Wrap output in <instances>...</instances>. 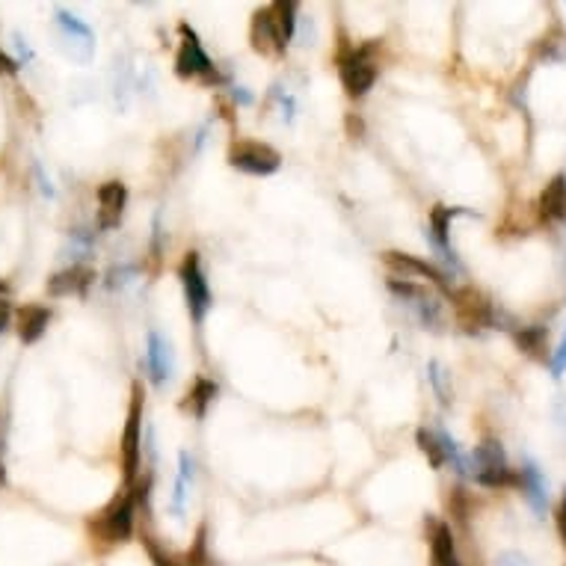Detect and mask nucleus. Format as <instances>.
<instances>
[{
	"mask_svg": "<svg viewBox=\"0 0 566 566\" xmlns=\"http://www.w3.org/2000/svg\"><path fill=\"white\" fill-rule=\"evenodd\" d=\"M175 72L181 77H199V81H217V69H213L211 56L202 48V42L187 25H181V48L175 56Z\"/></svg>",
	"mask_w": 566,
	"mask_h": 566,
	"instance_id": "obj_1",
	"label": "nucleus"
},
{
	"mask_svg": "<svg viewBox=\"0 0 566 566\" xmlns=\"http://www.w3.org/2000/svg\"><path fill=\"white\" fill-rule=\"evenodd\" d=\"M389 288H392V293H398L401 303L415 314L418 323H422L424 330H427V326H430V330H436V326L442 323V309H439V303H436L433 293H427V288L415 285V282H410V279H403V282L392 279Z\"/></svg>",
	"mask_w": 566,
	"mask_h": 566,
	"instance_id": "obj_2",
	"label": "nucleus"
},
{
	"mask_svg": "<svg viewBox=\"0 0 566 566\" xmlns=\"http://www.w3.org/2000/svg\"><path fill=\"white\" fill-rule=\"evenodd\" d=\"M472 474L474 481L483 483V486H504L513 481L511 474V466H507V457H504V448L498 442H481L478 448L472 451Z\"/></svg>",
	"mask_w": 566,
	"mask_h": 566,
	"instance_id": "obj_3",
	"label": "nucleus"
},
{
	"mask_svg": "<svg viewBox=\"0 0 566 566\" xmlns=\"http://www.w3.org/2000/svg\"><path fill=\"white\" fill-rule=\"evenodd\" d=\"M178 276H181V285H184L187 309H190V314H194V321L202 323L205 321L208 309H211V291H208V282H205V273H202V264H199L196 253L184 255Z\"/></svg>",
	"mask_w": 566,
	"mask_h": 566,
	"instance_id": "obj_4",
	"label": "nucleus"
},
{
	"mask_svg": "<svg viewBox=\"0 0 566 566\" xmlns=\"http://www.w3.org/2000/svg\"><path fill=\"white\" fill-rule=\"evenodd\" d=\"M140 427H143V394H140V386H137V389H134L128 424H124V433H122V469H124V481H128V483L137 478L140 457H143Z\"/></svg>",
	"mask_w": 566,
	"mask_h": 566,
	"instance_id": "obj_5",
	"label": "nucleus"
},
{
	"mask_svg": "<svg viewBox=\"0 0 566 566\" xmlns=\"http://www.w3.org/2000/svg\"><path fill=\"white\" fill-rule=\"evenodd\" d=\"M338 72H342V84L347 89V95L353 98H362L373 86V81H377V65H373L368 48L344 54L342 63H338Z\"/></svg>",
	"mask_w": 566,
	"mask_h": 566,
	"instance_id": "obj_6",
	"label": "nucleus"
},
{
	"mask_svg": "<svg viewBox=\"0 0 566 566\" xmlns=\"http://www.w3.org/2000/svg\"><path fill=\"white\" fill-rule=\"evenodd\" d=\"M229 164L249 175H270L279 169L282 157L267 143H234L229 152Z\"/></svg>",
	"mask_w": 566,
	"mask_h": 566,
	"instance_id": "obj_7",
	"label": "nucleus"
},
{
	"mask_svg": "<svg viewBox=\"0 0 566 566\" xmlns=\"http://www.w3.org/2000/svg\"><path fill=\"white\" fill-rule=\"evenodd\" d=\"M93 528H95V534L104 537L107 542L128 540L131 528H134V495L122 492V495L113 498V504L98 516V522Z\"/></svg>",
	"mask_w": 566,
	"mask_h": 566,
	"instance_id": "obj_8",
	"label": "nucleus"
},
{
	"mask_svg": "<svg viewBox=\"0 0 566 566\" xmlns=\"http://www.w3.org/2000/svg\"><path fill=\"white\" fill-rule=\"evenodd\" d=\"M253 48L258 54H264V56H276V54L285 51V39H282L273 6L258 9L255 13V18H253Z\"/></svg>",
	"mask_w": 566,
	"mask_h": 566,
	"instance_id": "obj_9",
	"label": "nucleus"
},
{
	"mask_svg": "<svg viewBox=\"0 0 566 566\" xmlns=\"http://www.w3.org/2000/svg\"><path fill=\"white\" fill-rule=\"evenodd\" d=\"M124 202H128V190L122 181H107L98 187V229H116L124 213Z\"/></svg>",
	"mask_w": 566,
	"mask_h": 566,
	"instance_id": "obj_10",
	"label": "nucleus"
},
{
	"mask_svg": "<svg viewBox=\"0 0 566 566\" xmlns=\"http://www.w3.org/2000/svg\"><path fill=\"white\" fill-rule=\"evenodd\" d=\"M145 365H149V373L157 386H164V382L173 377V347L161 335V333H149V344H145Z\"/></svg>",
	"mask_w": 566,
	"mask_h": 566,
	"instance_id": "obj_11",
	"label": "nucleus"
},
{
	"mask_svg": "<svg viewBox=\"0 0 566 566\" xmlns=\"http://www.w3.org/2000/svg\"><path fill=\"white\" fill-rule=\"evenodd\" d=\"M95 279V270H89L84 264H74L69 270H60L56 276L48 279V291L54 297H69V293H84Z\"/></svg>",
	"mask_w": 566,
	"mask_h": 566,
	"instance_id": "obj_12",
	"label": "nucleus"
},
{
	"mask_svg": "<svg viewBox=\"0 0 566 566\" xmlns=\"http://www.w3.org/2000/svg\"><path fill=\"white\" fill-rule=\"evenodd\" d=\"M382 262H386L394 273H403V279H410V273H418V276H424L430 282H436V285H445L442 270H436L433 264L422 262V258H412L406 253H386V255H382Z\"/></svg>",
	"mask_w": 566,
	"mask_h": 566,
	"instance_id": "obj_13",
	"label": "nucleus"
},
{
	"mask_svg": "<svg viewBox=\"0 0 566 566\" xmlns=\"http://www.w3.org/2000/svg\"><path fill=\"white\" fill-rule=\"evenodd\" d=\"M48 321H51L48 309H42V305H25V309L18 312V338L25 344H36L45 335V330H48Z\"/></svg>",
	"mask_w": 566,
	"mask_h": 566,
	"instance_id": "obj_14",
	"label": "nucleus"
},
{
	"mask_svg": "<svg viewBox=\"0 0 566 566\" xmlns=\"http://www.w3.org/2000/svg\"><path fill=\"white\" fill-rule=\"evenodd\" d=\"M190 486H194V457H190L187 451H181L178 454V478L173 486V498H169V511H173L175 516H184Z\"/></svg>",
	"mask_w": 566,
	"mask_h": 566,
	"instance_id": "obj_15",
	"label": "nucleus"
},
{
	"mask_svg": "<svg viewBox=\"0 0 566 566\" xmlns=\"http://www.w3.org/2000/svg\"><path fill=\"white\" fill-rule=\"evenodd\" d=\"M460 213L457 208H445V205H436L433 213H430V237H433V243L442 249V255L448 258L451 264H457L454 258V249H451V241H448V229H451V217Z\"/></svg>",
	"mask_w": 566,
	"mask_h": 566,
	"instance_id": "obj_16",
	"label": "nucleus"
},
{
	"mask_svg": "<svg viewBox=\"0 0 566 566\" xmlns=\"http://www.w3.org/2000/svg\"><path fill=\"white\" fill-rule=\"evenodd\" d=\"M430 551H433V566H460L454 537H451L448 525H433V537H430Z\"/></svg>",
	"mask_w": 566,
	"mask_h": 566,
	"instance_id": "obj_17",
	"label": "nucleus"
},
{
	"mask_svg": "<svg viewBox=\"0 0 566 566\" xmlns=\"http://www.w3.org/2000/svg\"><path fill=\"white\" fill-rule=\"evenodd\" d=\"M56 25H60V30L65 33V39H69L72 45H81V51H84V56L89 60V56H93V30H89L84 21H77L74 15H69V13H56Z\"/></svg>",
	"mask_w": 566,
	"mask_h": 566,
	"instance_id": "obj_18",
	"label": "nucleus"
},
{
	"mask_svg": "<svg viewBox=\"0 0 566 566\" xmlns=\"http://www.w3.org/2000/svg\"><path fill=\"white\" fill-rule=\"evenodd\" d=\"M542 213L551 220H566V175L551 178V184L542 190Z\"/></svg>",
	"mask_w": 566,
	"mask_h": 566,
	"instance_id": "obj_19",
	"label": "nucleus"
},
{
	"mask_svg": "<svg viewBox=\"0 0 566 566\" xmlns=\"http://www.w3.org/2000/svg\"><path fill=\"white\" fill-rule=\"evenodd\" d=\"M519 481H522V490H525V498L531 501V507H534L537 513L546 511V483H542L534 462H525L522 478H519Z\"/></svg>",
	"mask_w": 566,
	"mask_h": 566,
	"instance_id": "obj_20",
	"label": "nucleus"
},
{
	"mask_svg": "<svg viewBox=\"0 0 566 566\" xmlns=\"http://www.w3.org/2000/svg\"><path fill=\"white\" fill-rule=\"evenodd\" d=\"M187 410H194V415H205V410H208V403L217 398V382H211V380H205V377H199L196 382H194V392L187 394Z\"/></svg>",
	"mask_w": 566,
	"mask_h": 566,
	"instance_id": "obj_21",
	"label": "nucleus"
},
{
	"mask_svg": "<svg viewBox=\"0 0 566 566\" xmlns=\"http://www.w3.org/2000/svg\"><path fill=\"white\" fill-rule=\"evenodd\" d=\"M418 448L427 454L433 469L445 466V451H442V439H439V430H418Z\"/></svg>",
	"mask_w": 566,
	"mask_h": 566,
	"instance_id": "obj_22",
	"label": "nucleus"
},
{
	"mask_svg": "<svg viewBox=\"0 0 566 566\" xmlns=\"http://www.w3.org/2000/svg\"><path fill=\"white\" fill-rule=\"evenodd\" d=\"M273 13H276V21H279L282 39H285V45H288L293 39V30H297V4L282 0V4H273Z\"/></svg>",
	"mask_w": 566,
	"mask_h": 566,
	"instance_id": "obj_23",
	"label": "nucleus"
},
{
	"mask_svg": "<svg viewBox=\"0 0 566 566\" xmlns=\"http://www.w3.org/2000/svg\"><path fill=\"white\" fill-rule=\"evenodd\" d=\"M427 377H430V382H433L439 401L451 403V389H448V380H445V368L439 365V362H430V365H427Z\"/></svg>",
	"mask_w": 566,
	"mask_h": 566,
	"instance_id": "obj_24",
	"label": "nucleus"
},
{
	"mask_svg": "<svg viewBox=\"0 0 566 566\" xmlns=\"http://www.w3.org/2000/svg\"><path fill=\"white\" fill-rule=\"evenodd\" d=\"M187 563H190V566H213L211 558H208V546H205V528L199 531L196 546L187 551Z\"/></svg>",
	"mask_w": 566,
	"mask_h": 566,
	"instance_id": "obj_25",
	"label": "nucleus"
},
{
	"mask_svg": "<svg viewBox=\"0 0 566 566\" xmlns=\"http://www.w3.org/2000/svg\"><path fill=\"white\" fill-rule=\"evenodd\" d=\"M563 371H566V333H563L561 347L554 350V356H551V373H554V377H561Z\"/></svg>",
	"mask_w": 566,
	"mask_h": 566,
	"instance_id": "obj_26",
	"label": "nucleus"
},
{
	"mask_svg": "<svg viewBox=\"0 0 566 566\" xmlns=\"http://www.w3.org/2000/svg\"><path fill=\"white\" fill-rule=\"evenodd\" d=\"M495 566H531V561L525 558V554H519V551H507V554H501V558L495 561Z\"/></svg>",
	"mask_w": 566,
	"mask_h": 566,
	"instance_id": "obj_27",
	"label": "nucleus"
},
{
	"mask_svg": "<svg viewBox=\"0 0 566 566\" xmlns=\"http://www.w3.org/2000/svg\"><path fill=\"white\" fill-rule=\"evenodd\" d=\"M9 318H13V305H9V300H4V297H0V335L6 333Z\"/></svg>",
	"mask_w": 566,
	"mask_h": 566,
	"instance_id": "obj_28",
	"label": "nucleus"
},
{
	"mask_svg": "<svg viewBox=\"0 0 566 566\" xmlns=\"http://www.w3.org/2000/svg\"><path fill=\"white\" fill-rule=\"evenodd\" d=\"M540 338H542V330H531V333H522L519 335V344L528 347V350H534L540 344Z\"/></svg>",
	"mask_w": 566,
	"mask_h": 566,
	"instance_id": "obj_29",
	"label": "nucleus"
},
{
	"mask_svg": "<svg viewBox=\"0 0 566 566\" xmlns=\"http://www.w3.org/2000/svg\"><path fill=\"white\" fill-rule=\"evenodd\" d=\"M18 72V65H15V60L9 54H4L0 51V74H15Z\"/></svg>",
	"mask_w": 566,
	"mask_h": 566,
	"instance_id": "obj_30",
	"label": "nucleus"
},
{
	"mask_svg": "<svg viewBox=\"0 0 566 566\" xmlns=\"http://www.w3.org/2000/svg\"><path fill=\"white\" fill-rule=\"evenodd\" d=\"M152 558H154V566H175L173 561L166 558V554H161V551H157L154 546H152Z\"/></svg>",
	"mask_w": 566,
	"mask_h": 566,
	"instance_id": "obj_31",
	"label": "nucleus"
},
{
	"mask_svg": "<svg viewBox=\"0 0 566 566\" xmlns=\"http://www.w3.org/2000/svg\"><path fill=\"white\" fill-rule=\"evenodd\" d=\"M558 522H561V534H563V542H566V498H563V504H561V516H558Z\"/></svg>",
	"mask_w": 566,
	"mask_h": 566,
	"instance_id": "obj_32",
	"label": "nucleus"
},
{
	"mask_svg": "<svg viewBox=\"0 0 566 566\" xmlns=\"http://www.w3.org/2000/svg\"><path fill=\"white\" fill-rule=\"evenodd\" d=\"M234 98L241 101V104H249V101H253V98H249V93H243L241 86H234Z\"/></svg>",
	"mask_w": 566,
	"mask_h": 566,
	"instance_id": "obj_33",
	"label": "nucleus"
},
{
	"mask_svg": "<svg viewBox=\"0 0 566 566\" xmlns=\"http://www.w3.org/2000/svg\"><path fill=\"white\" fill-rule=\"evenodd\" d=\"M6 291H9V288H6V282H4V279H0V297H4V293H6Z\"/></svg>",
	"mask_w": 566,
	"mask_h": 566,
	"instance_id": "obj_34",
	"label": "nucleus"
}]
</instances>
